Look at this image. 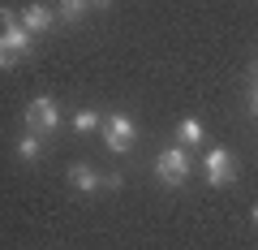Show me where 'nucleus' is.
Returning a JSON list of instances; mask_svg holds the SVG:
<instances>
[{
  "label": "nucleus",
  "instance_id": "obj_7",
  "mask_svg": "<svg viewBox=\"0 0 258 250\" xmlns=\"http://www.w3.org/2000/svg\"><path fill=\"white\" fill-rule=\"evenodd\" d=\"M69 181H74L78 190H86V194H95V190L103 185V177L95 173L91 164H74V168H69Z\"/></svg>",
  "mask_w": 258,
  "mask_h": 250
},
{
  "label": "nucleus",
  "instance_id": "obj_6",
  "mask_svg": "<svg viewBox=\"0 0 258 250\" xmlns=\"http://www.w3.org/2000/svg\"><path fill=\"white\" fill-rule=\"evenodd\" d=\"M18 18H22V26H26L30 35H43V30H52V22H56V13L47 9V5H26V9H22Z\"/></svg>",
  "mask_w": 258,
  "mask_h": 250
},
{
  "label": "nucleus",
  "instance_id": "obj_12",
  "mask_svg": "<svg viewBox=\"0 0 258 250\" xmlns=\"http://www.w3.org/2000/svg\"><path fill=\"white\" fill-rule=\"evenodd\" d=\"M13 65H18V52H13V47L0 39V69H13Z\"/></svg>",
  "mask_w": 258,
  "mask_h": 250
},
{
  "label": "nucleus",
  "instance_id": "obj_15",
  "mask_svg": "<svg viewBox=\"0 0 258 250\" xmlns=\"http://www.w3.org/2000/svg\"><path fill=\"white\" fill-rule=\"evenodd\" d=\"M254 78H258V61H254Z\"/></svg>",
  "mask_w": 258,
  "mask_h": 250
},
{
  "label": "nucleus",
  "instance_id": "obj_13",
  "mask_svg": "<svg viewBox=\"0 0 258 250\" xmlns=\"http://www.w3.org/2000/svg\"><path fill=\"white\" fill-rule=\"evenodd\" d=\"M249 112H254V117H258V86H254V91H249Z\"/></svg>",
  "mask_w": 258,
  "mask_h": 250
},
{
  "label": "nucleus",
  "instance_id": "obj_1",
  "mask_svg": "<svg viewBox=\"0 0 258 250\" xmlns=\"http://www.w3.org/2000/svg\"><path fill=\"white\" fill-rule=\"evenodd\" d=\"M103 142H108V151H116V156H125L134 142H138V130H134V121L125 117V112H116V117L103 121Z\"/></svg>",
  "mask_w": 258,
  "mask_h": 250
},
{
  "label": "nucleus",
  "instance_id": "obj_8",
  "mask_svg": "<svg viewBox=\"0 0 258 250\" xmlns=\"http://www.w3.org/2000/svg\"><path fill=\"white\" fill-rule=\"evenodd\" d=\"M176 138H181V147H198V142L207 138V130H203V121H198V117H185L181 125H176Z\"/></svg>",
  "mask_w": 258,
  "mask_h": 250
},
{
  "label": "nucleus",
  "instance_id": "obj_3",
  "mask_svg": "<svg viewBox=\"0 0 258 250\" xmlns=\"http://www.w3.org/2000/svg\"><path fill=\"white\" fill-rule=\"evenodd\" d=\"M155 173H159L164 185H185V177H189V151L185 147H168L164 156H159Z\"/></svg>",
  "mask_w": 258,
  "mask_h": 250
},
{
  "label": "nucleus",
  "instance_id": "obj_5",
  "mask_svg": "<svg viewBox=\"0 0 258 250\" xmlns=\"http://www.w3.org/2000/svg\"><path fill=\"white\" fill-rule=\"evenodd\" d=\"M26 125L35 134H52L56 125H60V112H56V104L47 99V95H39V99L26 104Z\"/></svg>",
  "mask_w": 258,
  "mask_h": 250
},
{
  "label": "nucleus",
  "instance_id": "obj_11",
  "mask_svg": "<svg viewBox=\"0 0 258 250\" xmlns=\"http://www.w3.org/2000/svg\"><path fill=\"white\" fill-rule=\"evenodd\" d=\"M86 5H91V0H60V18L64 22H82L86 18Z\"/></svg>",
  "mask_w": 258,
  "mask_h": 250
},
{
  "label": "nucleus",
  "instance_id": "obj_10",
  "mask_svg": "<svg viewBox=\"0 0 258 250\" xmlns=\"http://www.w3.org/2000/svg\"><path fill=\"white\" fill-rule=\"evenodd\" d=\"M18 156L26 160V164H30V160H39V156H43V138H39L35 130H30V134H22V138H18Z\"/></svg>",
  "mask_w": 258,
  "mask_h": 250
},
{
  "label": "nucleus",
  "instance_id": "obj_9",
  "mask_svg": "<svg viewBox=\"0 0 258 250\" xmlns=\"http://www.w3.org/2000/svg\"><path fill=\"white\" fill-rule=\"evenodd\" d=\"M91 130H103V117L91 108H78L74 112V134H91Z\"/></svg>",
  "mask_w": 258,
  "mask_h": 250
},
{
  "label": "nucleus",
  "instance_id": "obj_14",
  "mask_svg": "<svg viewBox=\"0 0 258 250\" xmlns=\"http://www.w3.org/2000/svg\"><path fill=\"white\" fill-rule=\"evenodd\" d=\"M95 5H99V9H103V5H108V0H95Z\"/></svg>",
  "mask_w": 258,
  "mask_h": 250
},
{
  "label": "nucleus",
  "instance_id": "obj_4",
  "mask_svg": "<svg viewBox=\"0 0 258 250\" xmlns=\"http://www.w3.org/2000/svg\"><path fill=\"white\" fill-rule=\"evenodd\" d=\"M203 168H207V181L220 190V185H228V181H237V164H232V156L224 147H211L203 156Z\"/></svg>",
  "mask_w": 258,
  "mask_h": 250
},
{
  "label": "nucleus",
  "instance_id": "obj_2",
  "mask_svg": "<svg viewBox=\"0 0 258 250\" xmlns=\"http://www.w3.org/2000/svg\"><path fill=\"white\" fill-rule=\"evenodd\" d=\"M0 26H5V30H0V39H5L13 52H18V56H30V43H35V35L22 26L18 9H9V5H5V9H0Z\"/></svg>",
  "mask_w": 258,
  "mask_h": 250
},
{
  "label": "nucleus",
  "instance_id": "obj_16",
  "mask_svg": "<svg viewBox=\"0 0 258 250\" xmlns=\"http://www.w3.org/2000/svg\"><path fill=\"white\" fill-rule=\"evenodd\" d=\"M254 220H258V207H254Z\"/></svg>",
  "mask_w": 258,
  "mask_h": 250
}]
</instances>
